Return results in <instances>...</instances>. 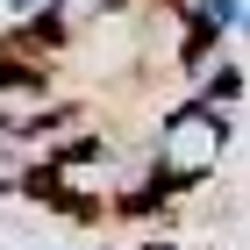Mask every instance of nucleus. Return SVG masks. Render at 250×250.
Listing matches in <instances>:
<instances>
[{"mask_svg":"<svg viewBox=\"0 0 250 250\" xmlns=\"http://www.w3.org/2000/svg\"><path fill=\"white\" fill-rule=\"evenodd\" d=\"M222 157H229V122H222V107H214V100H186V107L165 115L150 165H157L165 186H193V179L222 172Z\"/></svg>","mask_w":250,"mask_h":250,"instance_id":"nucleus-1","label":"nucleus"},{"mask_svg":"<svg viewBox=\"0 0 250 250\" xmlns=\"http://www.w3.org/2000/svg\"><path fill=\"white\" fill-rule=\"evenodd\" d=\"M107 15V0H43V29L50 36H79L86 21H100Z\"/></svg>","mask_w":250,"mask_h":250,"instance_id":"nucleus-2","label":"nucleus"},{"mask_svg":"<svg viewBox=\"0 0 250 250\" xmlns=\"http://www.w3.org/2000/svg\"><path fill=\"white\" fill-rule=\"evenodd\" d=\"M193 21H200V29H193L200 43L236 36V29H243V0H193Z\"/></svg>","mask_w":250,"mask_h":250,"instance_id":"nucleus-3","label":"nucleus"},{"mask_svg":"<svg viewBox=\"0 0 250 250\" xmlns=\"http://www.w3.org/2000/svg\"><path fill=\"white\" fill-rule=\"evenodd\" d=\"M0 7H7V15H15V21H29V15H43V0H0Z\"/></svg>","mask_w":250,"mask_h":250,"instance_id":"nucleus-4","label":"nucleus"}]
</instances>
